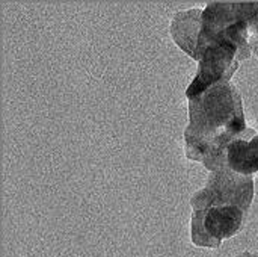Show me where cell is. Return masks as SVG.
<instances>
[{
    "label": "cell",
    "instance_id": "6da1fadb",
    "mask_svg": "<svg viewBox=\"0 0 258 257\" xmlns=\"http://www.w3.org/2000/svg\"><path fill=\"white\" fill-rule=\"evenodd\" d=\"M242 95L228 82L189 98V126L184 132L186 156L203 162L215 144H230L246 130Z\"/></svg>",
    "mask_w": 258,
    "mask_h": 257
},
{
    "label": "cell",
    "instance_id": "7a4b0ae2",
    "mask_svg": "<svg viewBox=\"0 0 258 257\" xmlns=\"http://www.w3.org/2000/svg\"><path fill=\"white\" fill-rule=\"evenodd\" d=\"M254 198V179L222 168L213 171L206 188L194 194L190 204L194 211L210 206H236L248 212Z\"/></svg>",
    "mask_w": 258,
    "mask_h": 257
},
{
    "label": "cell",
    "instance_id": "3957f363",
    "mask_svg": "<svg viewBox=\"0 0 258 257\" xmlns=\"http://www.w3.org/2000/svg\"><path fill=\"white\" fill-rule=\"evenodd\" d=\"M240 56L234 45L225 41H213L200 50L198 74L186 91L187 98H194L209 88L228 83L239 68Z\"/></svg>",
    "mask_w": 258,
    "mask_h": 257
},
{
    "label": "cell",
    "instance_id": "277c9868",
    "mask_svg": "<svg viewBox=\"0 0 258 257\" xmlns=\"http://www.w3.org/2000/svg\"><path fill=\"white\" fill-rule=\"evenodd\" d=\"M246 212L236 206H210L192 212V242L198 247L219 248L224 239L234 236Z\"/></svg>",
    "mask_w": 258,
    "mask_h": 257
},
{
    "label": "cell",
    "instance_id": "5b68a950",
    "mask_svg": "<svg viewBox=\"0 0 258 257\" xmlns=\"http://www.w3.org/2000/svg\"><path fill=\"white\" fill-rule=\"evenodd\" d=\"M227 168L243 176L258 171V133L246 129L227 147Z\"/></svg>",
    "mask_w": 258,
    "mask_h": 257
},
{
    "label": "cell",
    "instance_id": "8992f818",
    "mask_svg": "<svg viewBox=\"0 0 258 257\" xmlns=\"http://www.w3.org/2000/svg\"><path fill=\"white\" fill-rule=\"evenodd\" d=\"M201 21H203V11L194 8L178 12L171 24V35L174 41L183 52H186L195 61H198Z\"/></svg>",
    "mask_w": 258,
    "mask_h": 257
},
{
    "label": "cell",
    "instance_id": "52a82bcc",
    "mask_svg": "<svg viewBox=\"0 0 258 257\" xmlns=\"http://www.w3.org/2000/svg\"><path fill=\"white\" fill-rule=\"evenodd\" d=\"M237 257H258V253H255V254H252V253H242Z\"/></svg>",
    "mask_w": 258,
    "mask_h": 257
}]
</instances>
